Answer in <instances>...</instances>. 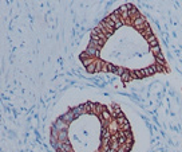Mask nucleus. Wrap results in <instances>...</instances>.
<instances>
[{
	"label": "nucleus",
	"instance_id": "1",
	"mask_svg": "<svg viewBox=\"0 0 182 152\" xmlns=\"http://www.w3.org/2000/svg\"><path fill=\"white\" fill-rule=\"evenodd\" d=\"M133 27L138 30L139 32H142L145 28H147V27H150V26H149V23L146 22V19H145L142 15H139L138 18H135L133 20Z\"/></svg>",
	"mask_w": 182,
	"mask_h": 152
},
{
	"label": "nucleus",
	"instance_id": "2",
	"mask_svg": "<svg viewBox=\"0 0 182 152\" xmlns=\"http://www.w3.org/2000/svg\"><path fill=\"white\" fill-rule=\"evenodd\" d=\"M68 127H70V124H67L62 119H58V120L54 121V124H52V129H56V131H67Z\"/></svg>",
	"mask_w": 182,
	"mask_h": 152
},
{
	"label": "nucleus",
	"instance_id": "3",
	"mask_svg": "<svg viewBox=\"0 0 182 152\" xmlns=\"http://www.w3.org/2000/svg\"><path fill=\"white\" fill-rule=\"evenodd\" d=\"M99 51H101L99 49H96V47L88 44V46H87V49H86V51H84V54H86V55H88V57H91V58H98V57H99Z\"/></svg>",
	"mask_w": 182,
	"mask_h": 152
},
{
	"label": "nucleus",
	"instance_id": "4",
	"mask_svg": "<svg viewBox=\"0 0 182 152\" xmlns=\"http://www.w3.org/2000/svg\"><path fill=\"white\" fill-rule=\"evenodd\" d=\"M60 119H62L63 121H66L67 124H71L72 121H75V116H74V113H72L71 111H68L66 114H63V116H62Z\"/></svg>",
	"mask_w": 182,
	"mask_h": 152
},
{
	"label": "nucleus",
	"instance_id": "5",
	"mask_svg": "<svg viewBox=\"0 0 182 152\" xmlns=\"http://www.w3.org/2000/svg\"><path fill=\"white\" fill-rule=\"evenodd\" d=\"M121 78H122V81H123V84H127V82H129V81H131V79H134L133 71H131V70H129V69H127V71H126V73L123 74V76L121 77Z\"/></svg>",
	"mask_w": 182,
	"mask_h": 152
},
{
	"label": "nucleus",
	"instance_id": "6",
	"mask_svg": "<svg viewBox=\"0 0 182 152\" xmlns=\"http://www.w3.org/2000/svg\"><path fill=\"white\" fill-rule=\"evenodd\" d=\"M146 41H147V43L150 44V47H153V46H158V41H157V38H155L154 35H151L150 38H147Z\"/></svg>",
	"mask_w": 182,
	"mask_h": 152
},
{
	"label": "nucleus",
	"instance_id": "7",
	"mask_svg": "<svg viewBox=\"0 0 182 152\" xmlns=\"http://www.w3.org/2000/svg\"><path fill=\"white\" fill-rule=\"evenodd\" d=\"M67 137H68V133L67 131H60L59 132V141H67Z\"/></svg>",
	"mask_w": 182,
	"mask_h": 152
},
{
	"label": "nucleus",
	"instance_id": "8",
	"mask_svg": "<svg viewBox=\"0 0 182 152\" xmlns=\"http://www.w3.org/2000/svg\"><path fill=\"white\" fill-rule=\"evenodd\" d=\"M141 34H142V35H143L146 39H147V38H150V36L153 35V31H151V28H150V27H147V28H145L143 31L141 32Z\"/></svg>",
	"mask_w": 182,
	"mask_h": 152
},
{
	"label": "nucleus",
	"instance_id": "9",
	"mask_svg": "<svg viewBox=\"0 0 182 152\" xmlns=\"http://www.w3.org/2000/svg\"><path fill=\"white\" fill-rule=\"evenodd\" d=\"M151 53H153L154 54V55H155V57H158V55H161V47H159V46H153V47H151Z\"/></svg>",
	"mask_w": 182,
	"mask_h": 152
},
{
	"label": "nucleus",
	"instance_id": "10",
	"mask_svg": "<svg viewBox=\"0 0 182 152\" xmlns=\"http://www.w3.org/2000/svg\"><path fill=\"white\" fill-rule=\"evenodd\" d=\"M127 71V69L126 67H117V71H115V74L117 76H119V77H122L124 73Z\"/></svg>",
	"mask_w": 182,
	"mask_h": 152
}]
</instances>
